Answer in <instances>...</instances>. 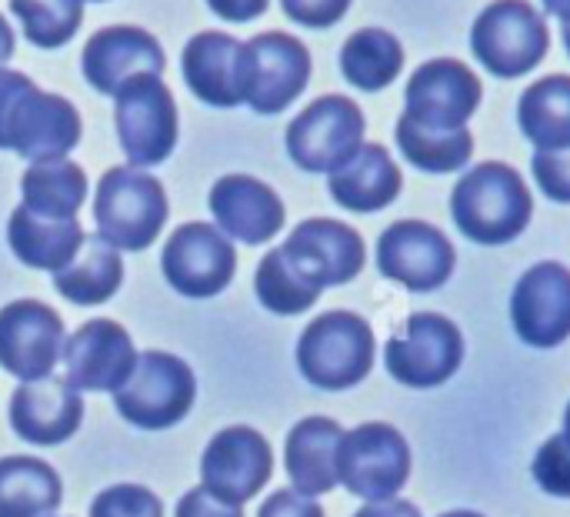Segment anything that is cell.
I'll return each mask as SVG.
<instances>
[{"mask_svg":"<svg viewBox=\"0 0 570 517\" xmlns=\"http://www.w3.org/2000/svg\"><path fill=\"white\" fill-rule=\"evenodd\" d=\"M80 114L67 97L0 67V150H13L30 164L63 160L80 144Z\"/></svg>","mask_w":570,"mask_h":517,"instance_id":"1","label":"cell"},{"mask_svg":"<svg viewBox=\"0 0 570 517\" xmlns=\"http://www.w3.org/2000/svg\"><path fill=\"white\" fill-rule=\"evenodd\" d=\"M451 214L464 237L474 244H511L521 237L531 224L534 201L524 184V177L501 160H488L471 167L454 194H451Z\"/></svg>","mask_w":570,"mask_h":517,"instance_id":"2","label":"cell"},{"mask_svg":"<svg viewBox=\"0 0 570 517\" xmlns=\"http://www.w3.org/2000/svg\"><path fill=\"white\" fill-rule=\"evenodd\" d=\"M167 191L137 167H110L94 197L97 234L117 251H147L167 224Z\"/></svg>","mask_w":570,"mask_h":517,"instance_id":"3","label":"cell"},{"mask_svg":"<svg viewBox=\"0 0 570 517\" xmlns=\"http://www.w3.org/2000/svg\"><path fill=\"white\" fill-rule=\"evenodd\" d=\"M374 331L361 314L327 311L314 318L297 341V368L321 391L357 388L374 368Z\"/></svg>","mask_w":570,"mask_h":517,"instance_id":"4","label":"cell"},{"mask_svg":"<svg viewBox=\"0 0 570 517\" xmlns=\"http://www.w3.org/2000/svg\"><path fill=\"white\" fill-rule=\"evenodd\" d=\"M197 401V381L187 361L167 351H144L130 381L114 394L117 414L140 431L180 425Z\"/></svg>","mask_w":570,"mask_h":517,"instance_id":"5","label":"cell"},{"mask_svg":"<svg viewBox=\"0 0 570 517\" xmlns=\"http://www.w3.org/2000/svg\"><path fill=\"white\" fill-rule=\"evenodd\" d=\"M464 361L461 328L434 311L411 314L387 341L384 364L387 374L414 391H431L448 384Z\"/></svg>","mask_w":570,"mask_h":517,"instance_id":"6","label":"cell"},{"mask_svg":"<svg viewBox=\"0 0 570 517\" xmlns=\"http://www.w3.org/2000/svg\"><path fill=\"white\" fill-rule=\"evenodd\" d=\"M411 478V445L384 421L357 425L344 431L337 451V485H344L361 501H391L404 491Z\"/></svg>","mask_w":570,"mask_h":517,"instance_id":"7","label":"cell"},{"mask_svg":"<svg viewBox=\"0 0 570 517\" xmlns=\"http://www.w3.org/2000/svg\"><path fill=\"white\" fill-rule=\"evenodd\" d=\"M474 57L494 77L531 74L551 50V30L528 0H498L481 10L471 30Z\"/></svg>","mask_w":570,"mask_h":517,"instance_id":"8","label":"cell"},{"mask_svg":"<svg viewBox=\"0 0 570 517\" xmlns=\"http://www.w3.org/2000/svg\"><path fill=\"white\" fill-rule=\"evenodd\" d=\"M114 124L130 167H154L174 154L177 104L160 74H140L114 94Z\"/></svg>","mask_w":570,"mask_h":517,"instance_id":"9","label":"cell"},{"mask_svg":"<svg viewBox=\"0 0 570 517\" xmlns=\"http://www.w3.org/2000/svg\"><path fill=\"white\" fill-rule=\"evenodd\" d=\"M364 114L351 97L327 94L307 104L287 127V154L301 170L331 174L364 147Z\"/></svg>","mask_w":570,"mask_h":517,"instance_id":"10","label":"cell"},{"mask_svg":"<svg viewBox=\"0 0 570 517\" xmlns=\"http://www.w3.org/2000/svg\"><path fill=\"white\" fill-rule=\"evenodd\" d=\"M160 271L184 297H217L234 281L237 251L220 227L190 221L167 237L160 251Z\"/></svg>","mask_w":570,"mask_h":517,"instance_id":"11","label":"cell"},{"mask_svg":"<svg viewBox=\"0 0 570 517\" xmlns=\"http://www.w3.org/2000/svg\"><path fill=\"white\" fill-rule=\"evenodd\" d=\"M274 475V455L261 431L247 425L224 428L210 438L200 458V488L214 498L244 508L264 491Z\"/></svg>","mask_w":570,"mask_h":517,"instance_id":"12","label":"cell"},{"mask_svg":"<svg viewBox=\"0 0 570 517\" xmlns=\"http://www.w3.org/2000/svg\"><path fill=\"white\" fill-rule=\"evenodd\" d=\"M63 321L50 304L23 297L0 308V368L20 384L50 378L63 354Z\"/></svg>","mask_w":570,"mask_h":517,"instance_id":"13","label":"cell"},{"mask_svg":"<svg viewBox=\"0 0 570 517\" xmlns=\"http://www.w3.org/2000/svg\"><path fill=\"white\" fill-rule=\"evenodd\" d=\"M454 264V244L428 221H397L377 241V271L417 294L444 287Z\"/></svg>","mask_w":570,"mask_h":517,"instance_id":"14","label":"cell"},{"mask_svg":"<svg viewBox=\"0 0 570 517\" xmlns=\"http://www.w3.org/2000/svg\"><path fill=\"white\" fill-rule=\"evenodd\" d=\"M244 57H247L244 104H250L257 114H281L304 94L311 80V53L291 33L281 30L257 33L244 43Z\"/></svg>","mask_w":570,"mask_h":517,"instance_id":"15","label":"cell"},{"mask_svg":"<svg viewBox=\"0 0 570 517\" xmlns=\"http://www.w3.org/2000/svg\"><path fill=\"white\" fill-rule=\"evenodd\" d=\"M404 104V117H411L421 127L461 130L481 104V80L468 64L454 57H438L411 74Z\"/></svg>","mask_w":570,"mask_h":517,"instance_id":"16","label":"cell"},{"mask_svg":"<svg viewBox=\"0 0 570 517\" xmlns=\"http://www.w3.org/2000/svg\"><path fill=\"white\" fill-rule=\"evenodd\" d=\"M63 368H67V384L73 391H104L117 394L134 368H137V351L124 324L97 318L80 324L67 341H63Z\"/></svg>","mask_w":570,"mask_h":517,"instance_id":"17","label":"cell"},{"mask_svg":"<svg viewBox=\"0 0 570 517\" xmlns=\"http://www.w3.org/2000/svg\"><path fill=\"white\" fill-rule=\"evenodd\" d=\"M511 324L531 348H558L570 338V271L541 261L521 274L511 294Z\"/></svg>","mask_w":570,"mask_h":517,"instance_id":"18","label":"cell"},{"mask_svg":"<svg viewBox=\"0 0 570 517\" xmlns=\"http://www.w3.org/2000/svg\"><path fill=\"white\" fill-rule=\"evenodd\" d=\"M281 247L294 261V267L321 291L351 284L367 261L364 237L351 224L331 217H311L297 224Z\"/></svg>","mask_w":570,"mask_h":517,"instance_id":"19","label":"cell"},{"mask_svg":"<svg viewBox=\"0 0 570 517\" xmlns=\"http://www.w3.org/2000/svg\"><path fill=\"white\" fill-rule=\"evenodd\" d=\"M210 214L220 227V234L240 241V244H267L284 227V201L277 191L250 174H227L210 187Z\"/></svg>","mask_w":570,"mask_h":517,"instance_id":"20","label":"cell"},{"mask_svg":"<svg viewBox=\"0 0 570 517\" xmlns=\"http://www.w3.org/2000/svg\"><path fill=\"white\" fill-rule=\"evenodd\" d=\"M83 425V398L60 378L20 384L10 394V428L20 441L53 448L70 441Z\"/></svg>","mask_w":570,"mask_h":517,"instance_id":"21","label":"cell"},{"mask_svg":"<svg viewBox=\"0 0 570 517\" xmlns=\"http://www.w3.org/2000/svg\"><path fill=\"white\" fill-rule=\"evenodd\" d=\"M83 77L100 94H117L127 80L140 74H164L167 57L160 43L140 27H104L97 30L80 53Z\"/></svg>","mask_w":570,"mask_h":517,"instance_id":"22","label":"cell"},{"mask_svg":"<svg viewBox=\"0 0 570 517\" xmlns=\"http://www.w3.org/2000/svg\"><path fill=\"white\" fill-rule=\"evenodd\" d=\"M180 70L197 100L224 110L244 104L247 57H244V43L234 40L230 33L220 30L194 33L184 47Z\"/></svg>","mask_w":570,"mask_h":517,"instance_id":"23","label":"cell"},{"mask_svg":"<svg viewBox=\"0 0 570 517\" xmlns=\"http://www.w3.org/2000/svg\"><path fill=\"white\" fill-rule=\"evenodd\" d=\"M344 428L331 418H304L291 428L284 445V468L294 491L317 498L337 488V451Z\"/></svg>","mask_w":570,"mask_h":517,"instance_id":"24","label":"cell"},{"mask_svg":"<svg viewBox=\"0 0 570 517\" xmlns=\"http://www.w3.org/2000/svg\"><path fill=\"white\" fill-rule=\"evenodd\" d=\"M401 184H404L401 167L394 164L387 147L364 144L347 164L331 170L327 191L341 207H347L354 214H374L397 201Z\"/></svg>","mask_w":570,"mask_h":517,"instance_id":"25","label":"cell"},{"mask_svg":"<svg viewBox=\"0 0 570 517\" xmlns=\"http://www.w3.org/2000/svg\"><path fill=\"white\" fill-rule=\"evenodd\" d=\"M7 241H10V251L20 264L33 267V271H63L77 251L83 247L87 234L83 227L77 224V217L70 221H57V217H37L30 214L23 204L10 214V224H7Z\"/></svg>","mask_w":570,"mask_h":517,"instance_id":"26","label":"cell"},{"mask_svg":"<svg viewBox=\"0 0 570 517\" xmlns=\"http://www.w3.org/2000/svg\"><path fill=\"white\" fill-rule=\"evenodd\" d=\"M124 284V261L120 251L110 247L100 234H87L77 257L53 274V287L60 297L80 308L107 304Z\"/></svg>","mask_w":570,"mask_h":517,"instance_id":"27","label":"cell"},{"mask_svg":"<svg viewBox=\"0 0 570 517\" xmlns=\"http://www.w3.org/2000/svg\"><path fill=\"white\" fill-rule=\"evenodd\" d=\"M63 501L60 475L27 455L0 458V517H53Z\"/></svg>","mask_w":570,"mask_h":517,"instance_id":"28","label":"cell"},{"mask_svg":"<svg viewBox=\"0 0 570 517\" xmlns=\"http://www.w3.org/2000/svg\"><path fill=\"white\" fill-rule=\"evenodd\" d=\"M23 207L37 217L70 221L87 201V174L73 160H40L20 177Z\"/></svg>","mask_w":570,"mask_h":517,"instance_id":"29","label":"cell"},{"mask_svg":"<svg viewBox=\"0 0 570 517\" xmlns=\"http://www.w3.org/2000/svg\"><path fill=\"white\" fill-rule=\"evenodd\" d=\"M518 124L538 150L570 147V77L551 74L531 84L518 104Z\"/></svg>","mask_w":570,"mask_h":517,"instance_id":"30","label":"cell"},{"mask_svg":"<svg viewBox=\"0 0 570 517\" xmlns=\"http://www.w3.org/2000/svg\"><path fill=\"white\" fill-rule=\"evenodd\" d=\"M404 67V47L391 30L364 27L341 47V74L361 90H381L397 80Z\"/></svg>","mask_w":570,"mask_h":517,"instance_id":"31","label":"cell"},{"mask_svg":"<svg viewBox=\"0 0 570 517\" xmlns=\"http://www.w3.org/2000/svg\"><path fill=\"white\" fill-rule=\"evenodd\" d=\"M397 147L401 154L428 174H454L468 167L474 154V137L468 127L461 130H431L414 124L411 117L397 120Z\"/></svg>","mask_w":570,"mask_h":517,"instance_id":"32","label":"cell"},{"mask_svg":"<svg viewBox=\"0 0 570 517\" xmlns=\"http://www.w3.org/2000/svg\"><path fill=\"white\" fill-rule=\"evenodd\" d=\"M254 291H257V301H261L271 314H281V318H294V314L311 311V308L317 304V297L324 294L317 284H311V281L294 267V261L284 254V247L267 251V257L257 264Z\"/></svg>","mask_w":570,"mask_h":517,"instance_id":"33","label":"cell"},{"mask_svg":"<svg viewBox=\"0 0 570 517\" xmlns=\"http://www.w3.org/2000/svg\"><path fill=\"white\" fill-rule=\"evenodd\" d=\"M10 10L23 23L33 47H63L83 20V0H10Z\"/></svg>","mask_w":570,"mask_h":517,"instance_id":"34","label":"cell"},{"mask_svg":"<svg viewBox=\"0 0 570 517\" xmlns=\"http://www.w3.org/2000/svg\"><path fill=\"white\" fill-rule=\"evenodd\" d=\"M90 517H164V505L144 485H114L90 501Z\"/></svg>","mask_w":570,"mask_h":517,"instance_id":"35","label":"cell"},{"mask_svg":"<svg viewBox=\"0 0 570 517\" xmlns=\"http://www.w3.org/2000/svg\"><path fill=\"white\" fill-rule=\"evenodd\" d=\"M531 475L544 495L570 498V441L564 435H554L538 448Z\"/></svg>","mask_w":570,"mask_h":517,"instance_id":"36","label":"cell"},{"mask_svg":"<svg viewBox=\"0 0 570 517\" xmlns=\"http://www.w3.org/2000/svg\"><path fill=\"white\" fill-rule=\"evenodd\" d=\"M534 181L538 187L558 201V204H570V147L561 150H538L531 160Z\"/></svg>","mask_w":570,"mask_h":517,"instance_id":"37","label":"cell"},{"mask_svg":"<svg viewBox=\"0 0 570 517\" xmlns=\"http://www.w3.org/2000/svg\"><path fill=\"white\" fill-rule=\"evenodd\" d=\"M351 3H354V0H281L284 13H287L294 23L314 27V30L334 27V23L347 13Z\"/></svg>","mask_w":570,"mask_h":517,"instance_id":"38","label":"cell"},{"mask_svg":"<svg viewBox=\"0 0 570 517\" xmlns=\"http://www.w3.org/2000/svg\"><path fill=\"white\" fill-rule=\"evenodd\" d=\"M257 517H324V508L314 498H307L294 488H284V491H274L261 505Z\"/></svg>","mask_w":570,"mask_h":517,"instance_id":"39","label":"cell"},{"mask_svg":"<svg viewBox=\"0 0 570 517\" xmlns=\"http://www.w3.org/2000/svg\"><path fill=\"white\" fill-rule=\"evenodd\" d=\"M174 517H244V508H234L220 498H214L204 488H190L180 501H177V515Z\"/></svg>","mask_w":570,"mask_h":517,"instance_id":"40","label":"cell"},{"mask_svg":"<svg viewBox=\"0 0 570 517\" xmlns=\"http://www.w3.org/2000/svg\"><path fill=\"white\" fill-rule=\"evenodd\" d=\"M271 0H207V7L227 23H247L267 10Z\"/></svg>","mask_w":570,"mask_h":517,"instance_id":"41","label":"cell"},{"mask_svg":"<svg viewBox=\"0 0 570 517\" xmlns=\"http://www.w3.org/2000/svg\"><path fill=\"white\" fill-rule=\"evenodd\" d=\"M354 517H424L411 501H401V498H391V501H374V505H364Z\"/></svg>","mask_w":570,"mask_h":517,"instance_id":"42","label":"cell"},{"mask_svg":"<svg viewBox=\"0 0 570 517\" xmlns=\"http://www.w3.org/2000/svg\"><path fill=\"white\" fill-rule=\"evenodd\" d=\"M13 57V30L7 27V20L0 17V67Z\"/></svg>","mask_w":570,"mask_h":517,"instance_id":"43","label":"cell"},{"mask_svg":"<svg viewBox=\"0 0 570 517\" xmlns=\"http://www.w3.org/2000/svg\"><path fill=\"white\" fill-rule=\"evenodd\" d=\"M544 7H548V13H554L558 20L570 23V0H544Z\"/></svg>","mask_w":570,"mask_h":517,"instance_id":"44","label":"cell"},{"mask_svg":"<svg viewBox=\"0 0 570 517\" xmlns=\"http://www.w3.org/2000/svg\"><path fill=\"white\" fill-rule=\"evenodd\" d=\"M441 517H484L481 511H448V515Z\"/></svg>","mask_w":570,"mask_h":517,"instance_id":"45","label":"cell"},{"mask_svg":"<svg viewBox=\"0 0 570 517\" xmlns=\"http://www.w3.org/2000/svg\"><path fill=\"white\" fill-rule=\"evenodd\" d=\"M561 435L570 441V404H568V411H564V431H561Z\"/></svg>","mask_w":570,"mask_h":517,"instance_id":"46","label":"cell"},{"mask_svg":"<svg viewBox=\"0 0 570 517\" xmlns=\"http://www.w3.org/2000/svg\"><path fill=\"white\" fill-rule=\"evenodd\" d=\"M564 47H568L570 53V23H564Z\"/></svg>","mask_w":570,"mask_h":517,"instance_id":"47","label":"cell"}]
</instances>
